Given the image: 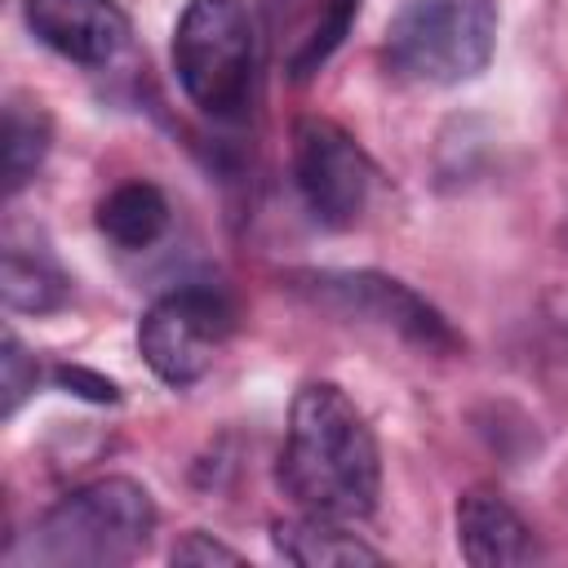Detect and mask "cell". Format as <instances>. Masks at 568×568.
<instances>
[{"label":"cell","mask_w":568,"mask_h":568,"mask_svg":"<svg viewBox=\"0 0 568 568\" xmlns=\"http://www.w3.org/2000/svg\"><path fill=\"white\" fill-rule=\"evenodd\" d=\"M280 488L324 519H364L377 506L382 462L364 413L333 382H306L288 408Z\"/></svg>","instance_id":"6da1fadb"},{"label":"cell","mask_w":568,"mask_h":568,"mask_svg":"<svg viewBox=\"0 0 568 568\" xmlns=\"http://www.w3.org/2000/svg\"><path fill=\"white\" fill-rule=\"evenodd\" d=\"M155 528V506L133 479H93L67 493L36 528V559L58 568H111L146 550Z\"/></svg>","instance_id":"7a4b0ae2"},{"label":"cell","mask_w":568,"mask_h":568,"mask_svg":"<svg viewBox=\"0 0 568 568\" xmlns=\"http://www.w3.org/2000/svg\"><path fill=\"white\" fill-rule=\"evenodd\" d=\"M173 71L204 115H240L257 75V31L244 0H191L173 31Z\"/></svg>","instance_id":"3957f363"},{"label":"cell","mask_w":568,"mask_h":568,"mask_svg":"<svg viewBox=\"0 0 568 568\" xmlns=\"http://www.w3.org/2000/svg\"><path fill=\"white\" fill-rule=\"evenodd\" d=\"M497 44L493 0H404L386 31V58L417 84H457L488 67Z\"/></svg>","instance_id":"277c9868"},{"label":"cell","mask_w":568,"mask_h":568,"mask_svg":"<svg viewBox=\"0 0 568 568\" xmlns=\"http://www.w3.org/2000/svg\"><path fill=\"white\" fill-rule=\"evenodd\" d=\"M231 302L213 288H178L151 302V311L138 324V351L151 364V373L169 386H191L200 382L226 337H231Z\"/></svg>","instance_id":"5b68a950"},{"label":"cell","mask_w":568,"mask_h":568,"mask_svg":"<svg viewBox=\"0 0 568 568\" xmlns=\"http://www.w3.org/2000/svg\"><path fill=\"white\" fill-rule=\"evenodd\" d=\"M293 182L324 226H351L373 195V164L364 146L333 120L306 115L293 129Z\"/></svg>","instance_id":"8992f818"},{"label":"cell","mask_w":568,"mask_h":568,"mask_svg":"<svg viewBox=\"0 0 568 568\" xmlns=\"http://www.w3.org/2000/svg\"><path fill=\"white\" fill-rule=\"evenodd\" d=\"M297 288L311 293L320 306H333V311H342L351 320L395 328L413 346L457 351V333L448 328V320L430 302H422L408 284H399L390 275H373V271H324V275H297Z\"/></svg>","instance_id":"52a82bcc"},{"label":"cell","mask_w":568,"mask_h":568,"mask_svg":"<svg viewBox=\"0 0 568 568\" xmlns=\"http://www.w3.org/2000/svg\"><path fill=\"white\" fill-rule=\"evenodd\" d=\"M27 27L53 53L102 67L129 44V18L115 0H22Z\"/></svg>","instance_id":"ba28073f"},{"label":"cell","mask_w":568,"mask_h":568,"mask_svg":"<svg viewBox=\"0 0 568 568\" xmlns=\"http://www.w3.org/2000/svg\"><path fill=\"white\" fill-rule=\"evenodd\" d=\"M457 546L475 568H506L532 559L528 524L497 493H466L457 501Z\"/></svg>","instance_id":"9c48e42d"},{"label":"cell","mask_w":568,"mask_h":568,"mask_svg":"<svg viewBox=\"0 0 568 568\" xmlns=\"http://www.w3.org/2000/svg\"><path fill=\"white\" fill-rule=\"evenodd\" d=\"M275 550L288 564L302 568H355V564H382V555L373 546H364L355 532L342 528V519H324V515H297L275 524Z\"/></svg>","instance_id":"30bf717a"},{"label":"cell","mask_w":568,"mask_h":568,"mask_svg":"<svg viewBox=\"0 0 568 568\" xmlns=\"http://www.w3.org/2000/svg\"><path fill=\"white\" fill-rule=\"evenodd\" d=\"M169 226V200L155 182H120L98 204V231L120 248H151Z\"/></svg>","instance_id":"8fae6325"},{"label":"cell","mask_w":568,"mask_h":568,"mask_svg":"<svg viewBox=\"0 0 568 568\" xmlns=\"http://www.w3.org/2000/svg\"><path fill=\"white\" fill-rule=\"evenodd\" d=\"M4 302L13 311H53L62 297H67V280L62 271L44 257V253H27L22 244H9L4 248Z\"/></svg>","instance_id":"7c38bea8"},{"label":"cell","mask_w":568,"mask_h":568,"mask_svg":"<svg viewBox=\"0 0 568 568\" xmlns=\"http://www.w3.org/2000/svg\"><path fill=\"white\" fill-rule=\"evenodd\" d=\"M44 151H49L44 111H36L27 102H9L4 106V186H9V195L40 169Z\"/></svg>","instance_id":"4fadbf2b"},{"label":"cell","mask_w":568,"mask_h":568,"mask_svg":"<svg viewBox=\"0 0 568 568\" xmlns=\"http://www.w3.org/2000/svg\"><path fill=\"white\" fill-rule=\"evenodd\" d=\"M359 9V0H328V9L320 13V22L311 27V36H306V44H302V53L293 58V75H311L333 49H337V40L346 36V27H351V13Z\"/></svg>","instance_id":"5bb4252c"},{"label":"cell","mask_w":568,"mask_h":568,"mask_svg":"<svg viewBox=\"0 0 568 568\" xmlns=\"http://www.w3.org/2000/svg\"><path fill=\"white\" fill-rule=\"evenodd\" d=\"M0 364H4V413H13L18 399L36 386V364L27 359V351L18 346V337H4V355H0Z\"/></svg>","instance_id":"9a60e30c"},{"label":"cell","mask_w":568,"mask_h":568,"mask_svg":"<svg viewBox=\"0 0 568 568\" xmlns=\"http://www.w3.org/2000/svg\"><path fill=\"white\" fill-rule=\"evenodd\" d=\"M173 564H240V555L222 541H213L209 532H186L173 546Z\"/></svg>","instance_id":"2e32d148"},{"label":"cell","mask_w":568,"mask_h":568,"mask_svg":"<svg viewBox=\"0 0 568 568\" xmlns=\"http://www.w3.org/2000/svg\"><path fill=\"white\" fill-rule=\"evenodd\" d=\"M58 382L71 386L75 395H89V399H115V386L98 373H84V368H58Z\"/></svg>","instance_id":"e0dca14e"}]
</instances>
